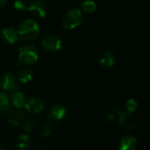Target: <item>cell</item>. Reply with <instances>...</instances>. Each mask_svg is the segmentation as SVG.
<instances>
[{"label": "cell", "mask_w": 150, "mask_h": 150, "mask_svg": "<svg viewBox=\"0 0 150 150\" xmlns=\"http://www.w3.org/2000/svg\"><path fill=\"white\" fill-rule=\"evenodd\" d=\"M9 119V122L13 126H19L25 119V113L21 109H9L6 112Z\"/></svg>", "instance_id": "cell-11"}, {"label": "cell", "mask_w": 150, "mask_h": 150, "mask_svg": "<svg viewBox=\"0 0 150 150\" xmlns=\"http://www.w3.org/2000/svg\"><path fill=\"white\" fill-rule=\"evenodd\" d=\"M10 109V99L8 95L4 92L0 91V112H5Z\"/></svg>", "instance_id": "cell-17"}, {"label": "cell", "mask_w": 150, "mask_h": 150, "mask_svg": "<svg viewBox=\"0 0 150 150\" xmlns=\"http://www.w3.org/2000/svg\"><path fill=\"white\" fill-rule=\"evenodd\" d=\"M0 87L2 90L5 91H10V92L17 91L18 83H17L16 76L11 72L4 73L0 78Z\"/></svg>", "instance_id": "cell-5"}, {"label": "cell", "mask_w": 150, "mask_h": 150, "mask_svg": "<svg viewBox=\"0 0 150 150\" xmlns=\"http://www.w3.org/2000/svg\"><path fill=\"white\" fill-rule=\"evenodd\" d=\"M18 37L24 41H32L34 40L40 33L39 25L32 19H26L23 21L18 26Z\"/></svg>", "instance_id": "cell-1"}, {"label": "cell", "mask_w": 150, "mask_h": 150, "mask_svg": "<svg viewBox=\"0 0 150 150\" xmlns=\"http://www.w3.org/2000/svg\"><path fill=\"white\" fill-rule=\"evenodd\" d=\"M7 4V0H0V9L4 8Z\"/></svg>", "instance_id": "cell-24"}, {"label": "cell", "mask_w": 150, "mask_h": 150, "mask_svg": "<svg viewBox=\"0 0 150 150\" xmlns=\"http://www.w3.org/2000/svg\"><path fill=\"white\" fill-rule=\"evenodd\" d=\"M25 96L20 92V91H14L12 92L11 98V101L12 103V105H14V107L21 109L22 107H24L25 103Z\"/></svg>", "instance_id": "cell-14"}, {"label": "cell", "mask_w": 150, "mask_h": 150, "mask_svg": "<svg viewBox=\"0 0 150 150\" xmlns=\"http://www.w3.org/2000/svg\"><path fill=\"white\" fill-rule=\"evenodd\" d=\"M138 107V103L135 99H128L126 103V108H127V111L130 112H134Z\"/></svg>", "instance_id": "cell-20"}, {"label": "cell", "mask_w": 150, "mask_h": 150, "mask_svg": "<svg viewBox=\"0 0 150 150\" xmlns=\"http://www.w3.org/2000/svg\"><path fill=\"white\" fill-rule=\"evenodd\" d=\"M97 10V4L91 0H86L81 4V11L85 13H93Z\"/></svg>", "instance_id": "cell-19"}, {"label": "cell", "mask_w": 150, "mask_h": 150, "mask_svg": "<svg viewBox=\"0 0 150 150\" xmlns=\"http://www.w3.org/2000/svg\"><path fill=\"white\" fill-rule=\"evenodd\" d=\"M83 21V14L80 9L70 8L63 15L62 19V26L67 30H73L79 26Z\"/></svg>", "instance_id": "cell-2"}, {"label": "cell", "mask_w": 150, "mask_h": 150, "mask_svg": "<svg viewBox=\"0 0 150 150\" xmlns=\"http://www.w3.org/2000/svg\"><path fill=\"white\" fill-rule=\"evenodd\" d=\"M136 139L131 135L122 137L119 143V150H134L136 149Z\"/></svg>", "instance_id": "cell-12"}, {"label": "cell", "mask_w": 150, "mask_h": 150, "mask_svg": "<svg viewBox=\"0 0 150 150\" xmlns=\"http://www.w3.org/2000/svg\"><path fill=\"white\" fill-rule=\"evenodd\" d=\"M30 13H32L33 16L42 18L47 14V7L46 4L41 2L40 0H33L28 5L26 9Z\"/></svg>", "instance_id": "cell-7"}, {"label": "cell", "mask_w": 150, "mask_h": 150, "mask_svg": "<svg viewBox=\"0 0 150 150\" xmlns=\"http://www.w3.org/2000/svg\"><path fill=\"white\" fill-rule=\"evenodd\" d=\"M1 39L2 40L9 45H13L17 42L18 37L17 30L13 27H5L1 32Z\"/></svg>", "instance_id": "cell-10"}, {"label": "cell", "mask_w": 150, "mask_h": 150, "mask_svg": "<svg viewBox=\"0 0 150 150\" xmlns=\"http://www.w3.org/2000/svg\"><path fill=\"white\" fill-rule=\"evenodd\" d=\"M0 150H6V149H5V147L4 145L0 144Z\"/></svg>", "instance_id": "cell-25"}, {"label": "cell", "mask_w": 150, "mask_h": 150, "mask_svg": "<svg viewBox=\"0 0 150 150\" xmlns=\"http://www.w3.org/2000/svg\"><path fill=\"white\" fill-rule=\"evenodd\" d=\"M115 62H116L115 55L112 52H110V51L105 52L101 55L100 60H99L100 65L104 68H111L112 66L114 65Z\"/></svg>", "instance_id": "cell-13"}, {"label": "cell", "mask_w": 150, "mask_h": 150, "mask_svg": "<svg viewBox=\"0 0 150 150\" xmlns=\"http://www.w3.org/2000/svg\"><path fill=\"white\" fill-rule=\"evenodd\" d=\"M36 127H37V120L33 117L24 119V120L22 121V127L24 131L26 133H30L33 131L36 128Z\"/></svg>", "instance_id": "cell-16"}, {"label": "cell", "mask_w": 150, "mask_h": 150, "mask_svg": "<svg viewBox=\"0 0 150 150\" xmlns=\"http://www.w3.org/2000/svg\"><path fill=\"white\" fill-rule=\"evenodd\" d=\"M25 108L26 112L30 114H37L42 112L44 108V104L40 98H30L25 100Z\"/></svg>", "instance_id": "cell-8"}, {"label": "cell", "mask_w": 150, "mask_h": 150, "mask_svg": "<svg viewBox=\"0 0 150 150\" xmlns=\"http://www.w3.org/2000/svg\"><path fill=\"white\" fill-rule=\"evenodd\" d=\"M31 145V139L27 134H20L16 141V147L19 150H26Z\"/></svg>", "instance_id": "cell-15"}, {"label": "cell", "mask_w": 150, "mask_h": 150, "mask_svg": "<svg viewBox=\"0 0 150 150\" xmlns=\"http://www.w3.org/2000/svg\"><path fill=\"white\" fill-rule=\"evenodd\" d=\"M52 130H53V126H52V124H51L50 122L46 123V124L42 127V128H41V130H40V134H41L42 137H47V136H48V135L52 133Z\"/></svg>", "instance_id": "cell-21"}, {"label": "cell", "mask_w": 150, "mask_h": 150, "mask_svg": "<svg viewBox=\"0 0 150 150\" xmlns=\"http://www.w3.org/2000/svg\"><path fill=\"white\" fill-rule=\"evenodd\" d=\"M66 114V109L62 105H54L47 112V118L51 122L62 120Z\"/></svg>", "instance_id": "cell-9"}, {"label": "cell", "mask_w": 150, "mask_h": 150, "mask_svg": "<svg viewBox=\"0 0 150 150\" xmlns=\"http://www.w3.org/2000/svg\"><path fill=\"white\" fill-rule=\"evenodd\" d=\"M28 4L25 0H16L13 4V6L18 11H25L27 9Z\"/></svg>", "instance_id": "cell-22"}, {"label": "cell", "mask_w": 150, "mask_h": 150, "mask_svg": "<svg viewBox=\"0 0 150 150\" xmlns=\"http://www.w3.org/2000/svg\"><path fill=\"white\" fill-rule=\"evenodd\" d=\"M119 122L122 128L125 130H133L136 127V118L133 114V112H130L128 111H120L119 113Z\"/></svg>", "instance_id": "cell-4"}, {"label": "cell", "mask_w": 150, "mask_h": 150, "mask_svg": "<svg viewBox=\"0 0 150 150\" xmlns=\"http://www.w3.org/2000/svg\"><path fill=\"white\" fill-rule=\"evenodd\" d=\"M39 58L36 47L33 45H24L18 49V63L32 65L34 64Z\"/></svg>", "instance_id": "cell-3"}, {"label": "cell", "mask_w": 150, "mask_h": 150, "mask_svg": "<svg viewBox=\"0 0 150 150\" xmlns=\"http://www.w3.org/2000/svg\"><path fill=\"white\" fill-rule=\"evenodd\" d=\"M41 46L48 52H56L62 48V40L55 35L48 34L42 39Z\"/></svg>", "instance_id": "cell-6"}, {"label": "cell", "mask_w": 150, "mask_h": 150, "mask_svg": "<svg viewBox=\"0 0 150 150\" xmlns=\"http://www.w3.org/2000/svg\"><path fill=\"white\" fill-rule=\"evenodd\" d=\"M18 80L22 83H27L30 81H32L33 74L30 71V69H22L19 70V72L18 74Z\"/></svg>", "instance_id": "cell-18"}, {"label": "cell", "mask_w": 150, "mask_h": 150, "mask_svg": "<svg viewBox=\"0 0 150 150\" xmlns=\"http://www.w3.org/2000/svg\"><path fill=\"white\" fill-rule=\"evenodd\" d=\"M114 113L113 112H112V113H109L107 116H106V120H108V121H112V120H113V119H114Z\"/></svg>", "instance_id": "cell-23"}]
</instances>
